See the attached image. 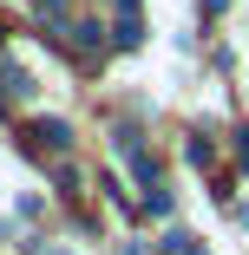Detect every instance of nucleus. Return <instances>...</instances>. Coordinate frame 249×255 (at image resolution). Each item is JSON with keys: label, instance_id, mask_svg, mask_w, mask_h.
I'll list each match as a JSON object with an SVG mask.
<instances>
[{"label": "nucleus", "instance_id": "nucleus-7", "mask_svg": "<svg viewBox=\"0 0 249 255\" xmlns=\"http://www.w3.org/2000/svg\"><path fill=\"white\" fill-rule=\"evenodd\" d=\"M223 7H230V0H204V13H223Z\"/></svg>", "mask_w": 249, "mask_h": 255}, {"label": "nucleus", "instance_id": "nucleus-10", "mask_svg": "<svg viewBox=\"0 0 249 255\" xmlns=\"http://www.w3.org/2000/svg\"><path fill=\"white\" fill-rule=\"evenodd\" d=\"M53 255H66V249H53Z\"/></svg>", "mask_w": 249, "mask_h": 255}, {"label": "nucleus", "instance_id": "nucleus-2", "mask_svg": "<svg viewBox=\"0 0 249 255\" xmlns=\"http://www.w3.org/2000/svg\"><path fill=\"white\" fill-rule=\"evenodd\" d=\"M26 92H33V72L26 66H0V105H20Z\"/></svg>", "mask_w": 249, "mask_h": 255}, {"label": "nucleus", "instance_id": "nucleus-9", "mask_svg": "<svg viewBox=\"0 0 249 255\" xmlns=\"http://www.w3.org/2000/svg\"><path fill=\"white\" fill-rule=\"evenodd\" d=\"M0 39H7V26H0Z\"/></svg>", "mask_w": 249, "mask_h": 255}, {"label": "nucleus", "instance_id": "nucleus-1", "mask_svg": "<svg viewBox=\"0 0 249 255\" xmlns=\"http://www.w3.org/2000/svg\"><path fill=\"white\" fill-rule=\"evenodd\" d=\"M33 144H39V150H66V144H72V125H66V118H33Z\"/></svg>", "mask_w": 249, "mask_h": 255}, {"label": "nucleus", "instance_id": "nucleus-6", "mask_svg": "<svg viewBox=\"0 0 249 255\" xmlns=\"http://www.w3.org/2000/svg\"><path fill=\"white\" fill-rule=\"evenodd\" d=\"M236 150H243V164H249V125H243V131H236Z\"/></svg>", "mask_w": 249, "mask_h": 255}, {"label": "nucleus", "instance_id": "nucleus-3", "mask_svg": "<svg viewBox=\"0 0 249 255\" xmlns=\"http://www.w3.org/2000/svg\"><path fill=\"white\" fill-rule=\"evenodd\" d=\"M118 46H138L144 39V13H138V0H118V33H112Z\"/></svg>", "mask_w": 249, "mask_h": 255}, {"label": "nucleus", "instance_id": "nucleus-5", "mask_svg": "<svg viewBox=\"0 0 249 255\" xmlns=\"http://www.w3.org/2000/svg\"><path fill=\"white\" fill-rule=\"evenodd\" d=\"M33 7H39L46 20H59V7H66V0H33Z\"/></svg>", "mask_w": 249, "mask_h": 255}, {"label": "nucleus", "instance_id": "nucleus-8", "mask_svg": "<svg viewBox=\"0 0 249 255\" xmlns=\"http://www.w3.org/2000/svg\"><path fill=\"white\" fill-rule=\"evenodd\" d=\"M177 255H204V249H197V242H184V249H177Z\"/></svg>", "mask_w": 249, "mask_h": 255}, {"label": "nucleus", "instance_id": "nucleus-4", "mask_svg": "<svg viewBox=\"0 0 249 255\" xmlns=\"http://www.w3.org/2000/svg\"><path fill=\"white\" fill-rule=\"evenodd\" d=\"M72 33V46H79V59H98V20H79V26H66Z\"/></svg>", "mask_w": 249, "mask_h": 255}]
</instances>
